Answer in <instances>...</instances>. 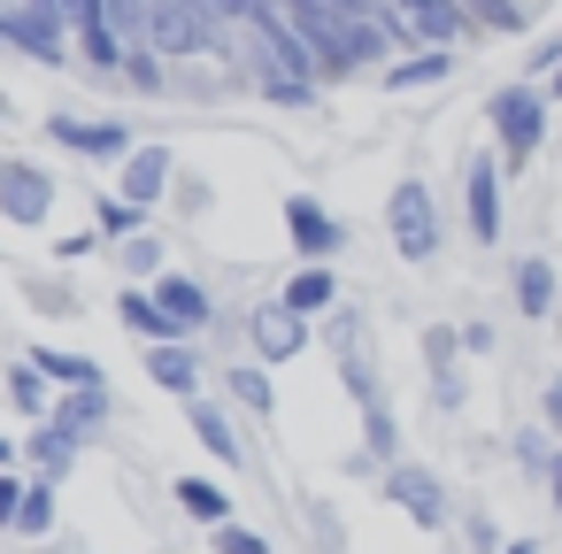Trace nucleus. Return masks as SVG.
<instances>
[{
    "mask_svg": "<svg viewBox=\"0 0 562 554\" xmlns=\"http://www.w3.org/2000/svg\"><path fill=\"white\" fill-rule=\"evenodd\" d=\"M78 454H86V446H78L70 431H55V423H32V431H24V462H32V477H55V485H63V477L78 470Z\"/></svg>",
    "mask_w": 562,
    "mask_h": 554,
    "instance_id": "a878e982",
    "label": "nucleus"
},
{
    "mask_svg": "<svg viewBox=\"0 0 562 554\" xmlns=\"http://www.w3.org/2000/svg\"><path fill=\"white\" fill-rule=\"evenodd\" d=\"M547 500L562 508V454H554V470H547Z\"/></svg>",
    "mask_w": 562,
    "mask_h": 554,
    "instance_id": "ea45409f",
    "label": "nucleus"
},
{
    "mask_svg": "<svg viewBox=\"0 0 562 554\" xmlns=\"http://www.w3.org/2000/svg\"><path fill=\"white\" fill-rule=\"evenodd\" d=\"M40 132H47L63 155H78V162H101V170H124V162H132V147H139V132H132L124 116H63V109H55Z\"/></svg>",
    "mask_w": 562,
    "mask_h": 554,
    "instance_id": "0eeeda50",
    "label": "nucleus"
},
{
    "mask_svg": "<svg viewBox=\"0 0 562 554\" xmlns=\"http://www.w3.org/2000/svg\"><path fill=\"white\" fill-rule=\"evenodd\" d=\"M109 93H132V101H170V93H178V70H170V63L139 39V47L124 55V70H116V86H109Z\"/></svg>",
    "mask_w": 562,
    "mask_h": 554,
    "instance_id": "412c9836",
    "label": "nucleus"
},
{
    "mask_svg": "<svg viewBox=\"0 0 562 554\" xmlns=\"http://www.w3.org/2000/svg\"><path fill=\"white\" fill-rule=\"evenodd\" d=\"M47 554H55V546H47Z\"/></svg>",
    "mask_w": 562,
    "mask_h": 554,
    "instance_id": "c03bdc74",
    "label": "nucleus"
},
{
    "mask_svg": "<svg viewBox=\"0 0 562 554\" xmlns=\"http://www.w3.org/2000/svg\"><path fill=\"white\" fill-rule=\"evenodd\" d=\"M93 231H101L109 247H124V239H139V231H155V208H139V201H124V193L109 185V193H93Z\"/></svg>",
    "mask_w": 562,
    "mask_h": 554,
    "instance_id": "bb28decb",
    "label": "nucleus"
},
{
    "mask_svg": "<svg viewBox=\"0 0 562 554\" xmlns=\"http://www.w3.org/2000/svg\"><path fill=\"white\" fill-rule=\"evenodd\" d=\"M416 354H424V400H431L439 416H462V408H470V354H462V324H424Z\"/></svg>",
    "mask_w": 562,
    "mask_h": 554,
    "instance_id": "423d86ee",
    "label": "nucleus"
},
{
    "mask_svg": "<svg viewBox=\"0 0 562 554\" xmlns=\"http://www.w3.org/2000/svg\"><path fill=\"white\" fill-rule=\"evenodd\" d=\"M116 324H124L139 347L178 339V331H170V316H162V301H155V285H116Z\"/></svg>",
    "mask_w": 562,
    "mask_h": 554,
    "instance_id": "5701e85b",
    "label": "nucleus"
},
{
    "mask_svg": "<svg viewBox=\"0 0 562 554\" xmlns=\"http://www.w3.org/2000/svg\"><path fill=\"white\" fill-rule=\"evenodd\" d=\"M178 262H170V239L162 231H139V239H124L116 247V285H155V278H170Z\"/></svg>",
    "mask_w": 562,
    "mask_h": 554,
    "instance_id": "393cba45",
    "label": "nucleus"
},
{
    "mask_svg": "<svg viewBox=\"0 0 562 554\" xmlns=\"http://www.w3.org/2000/svg\"><path fill=\"white\" fill-rule=\"evenodd\" d=\"M24 301H32L40 316H86L78 293H70V278H24Z\"/></svg>",
    "mask_w": 562,
    "mask_h": 554,
    "instance_id": "2f4dec72",
    "label": "nucleus"
},
{
    "mask_svg": "<svg viewBox=\"0 0 562 554\" xmlns=\"http://www.w3.org/2000/svg\"><path fill=\"white\" fill-rule=\"evenodd\" d=\"M454 70H462V55H454V47H408V55L378 78V93H393V101H408V93H439Z\"/></svg>",
    "mask_w": 562,
    "mask_h": 554,
    "instance_id": "2eb2a0df",
    "label": "nucleus"
},
{
    "mask_svg": "<svg viewBox=\"0 0 562 554\" xmlns=\"http://www.w3.org/2000/svg\"><path fill=\"white\" fill-rule=\"evenodd\" d=\"M147 377H155V393L201 400V393H209V362H201V339H162V347H147Z\"/></svg>",
    "mask_w": 562,
    "mask_h": 554,
    "instance_id": "4468645a",
    "label": "nucleus"
},
{
    "mask_svg": "<svg viewBox=\"0 0 562 554\" xmlns=\"http://www.w3.org/2000/svg\"><path fill=\"white\" fill-rule=\"evenodd\" d=\"M385 239H393L401 262H439L447 216H439V201H431L424 178H393V193H385Z\"/></svg>",
    "mask_w": 562,
    "mask_h": 554,
    "instance_id": "f03ea898",
    "label": "nucleus"
},
{
    "mask_svg": "<svg viewBox=\"0 0 562 554\" xmlns=\"http://www.w3.org/2000/svg\"><path fill=\"white\" fill-rule=\"evenodd\" d=\"M539 423L562 439V370H547V377H539Z\"/></svg>",
    "mask_w": 562,
    "mask_h": 554,
    "instance_id": "e433bc0d",
    "label": "nucleus"
},
{
    "mask_svg": "<svg viewBox=\"0 0 562 554\" xmlns=\"http://www.w3.org/2000/svg\"><path fill=\"white\" fill-rule=\"evenodd\" d=\"M55 201H63V178H55L47 162L0 147V224H16V231H47V224H55Z\"/></svg>",
    "mask_w": 562,
    "mask_h": 554,
    "instance_id": "20e7f679",
    "label": "nucleus"
},
{
    "mask_svg": "<svg viewBox=\"0 0 562 554\" xmlns=\"http://www.w3.org/2000/svg\"><path fill=\"white\" fill-rule=\"evenodd\" d=\"M109 416H116V400H109V385H86V393H55V416H47V423H55V431H70L78 446H93Z\"/></svg>",
    "mask_w": 562,
    "mask_h": 554,
    "instance_id": "aec40b11",
    "label": "nucleus"
},
{
    "mask_svg": "<svg viewBox=\"0 0 562 554\" xmlns=\"http://www.w3.org/2000/svg\"><path fill=\"white\" fill-rule=\"evenodd\" d=\"M24 462V439H9V431H0V470H16Z\"/></svg>",
    "mask_w": 562,
    "mask_h": 554,
    "instance_id": "58836bf2",
    "label": "nucleus"
},
{
    "mask_svg": "<svg viewBox=\"0 0 562 554\" xmlns=\"http://www.w3.org/2000/svg\"><path fill=\"white\" fill-rule=\"evenodd\" d=\"M508 293H516V316L547 324V316H554V301H562V270H554L547 255H524V262L508 270Z\"/></svg>",
    "mask_w": 562,
    "mask_h": 554,
    "instance_id": "a211bd4d",
    "label": "nucleus"
},
{
    "mask_svg": "<svg viewBox=\"0 0 562 554\" xmlns=\"http://www.w3.org/2000/svg\"><path fill=\"white\" fill-rule=\"evenodd\" d=\"M547 86H531V78H508V86H493L485 93V139H493V155L508 162V178H524L539 155H547Z\"/></svg>",
    "mask_w": 562,
    "mask_h": 554,
    "instance_id": "f257e3e1",
    "label": "nucleus"
},
{
    "mask_svg": "<svg viewBox=\"0 0 562 554\" xmlns=\"http://www.w3.org/2000/svg\"><path fill=\"white\" fill-rule=\"evenodd\" d=\"M155 301H162V316H170V331H178V339H209V331H216V293H209L193 270L155 278Z\"/></svg>",
    "mask_w": 562,
    "mask_h": 554,
    "instance_id": "f8f14e48",
    "label": "nucleus"
},
{
    "mask_svg": "<svg viewBox=\"0 0 562 554\" xmlns=\"http://www.w3.org/2000/svg\"><path fill=\"white\" fill-rule=\"evenodd\" d=\"M501 554H547V546H539V539H508Z\"/></svg>",
    "mask_w": 562,
    "mask_h": 554,
    "instance_id": "a19ab883",
    "label": "nucleus"
},
{
    "mask_svg": "<svg viewBox=\"0 0 562 554\" xmlns=\"http://www.w3.org/2000/svg\"><path fill=\"white\" fill-rule=\"evenodd\" d=\"M55 493H63L55 477H32V485H24V516H16V539H40V546L55 539V516H63V500H55Z\"/></svg>",
    "mask_w": 562,
    "mask_h": 554,
    "instance_id": "c85d7f7f",
    "label": "nucleus"
},
{
    "mask_svg": "<svg viewBox=\"0 0 562 554\" xmlns=\"http://www.w3.org/2000/svg\"><path fill=\"white\" fill-rule=\"evenodd\" d=\"M278 301L293 308V316H331V308H347V285H339V270L331 262H293V278L278 285Z\"/></svg>",
    "mask_w": 562,
    "mask_h": 554,
    "instance_id": "dca6fc26",
    "label": "nucleus"
},
{
    "mask_svg": "<svg viewBox=\"0 0 562 554\" xmlns=\"http://www.w3.org/2000/svg\"><path fill=\"white\" fill-rule=\"evenodd\" d=\"M508 446H516V470H524L531 485H547V470H554V454H562V439H554L547 423H524V431H516Z\"/></svg>",
    "mask_w": 562,
    "mask_h": 554,
    "instance_id": "c756f323",
    "label": "nucleus"
},
{
    "mask_svg": "<svg viewBox=\"0 0 562 554\" xmlns=\"http://www.w3.org/2000/svg\"><path fill=\"white\" fill-rule=\"evenodd\" d=\"M547 101H554V109H562V70H554V78H547Z\"/></svg>",
    "mask_w": 562,
    "mask_h": 554,
    "instance_id": "37998d69",
    "label": "nucleus"
},
{
    "mask_svg": "<svg viewBox=\"0 0 562 554\" xmlns=\"http://www.w3.org/2000/svg\"><path fill=\"white\" fill-rule=\"evenodd\" d=\"M24 485H32V477L0 470V531H16V516H24Z\"/></svg>",
    "mask_w": 562,
    "mask_h": 554,
    "instance_id": "c9c22d12",
    "label": "nucleus"
},
{
    "mask_svg": "<svg viewBox=\"0 0 562 554\" xmlns=\"http://www.w3.org/2000/svg\"><path fill=\"white\" fill-rule=\"evenodd\" d=\"M454 531H462V554H501V546H508V531L493 523V508H462Z\"/></svg>",
    "mask_w": 562,
    "mask_h": 554,
    "instance_id": "7c9ffc66",
    "label": "nucleus"
},
{
    "mask_svg": "<svg viewBox=\"0 0 562 554\" xmlns=\"http://www.w3.org/2000/svg\"><path fill=\"white\" fill-rule=\"evenodd\" d=\"M308 339H316V324H308V316H293L278 293L247 308V354H262L270 370H278V362H301V354H308Z\"/></svg>",
    "mask_w": 562,
    "mask_h": 554,
    "instance_id": "1a4fd4ad",
    "label": "nucleus"
},
{
    "mask_svg": "<svg viewBox=\"0 0 562 554\" xmlns=\"http://www.w3.org/2000/svg\"><path fill=\"white\" fill-rule=\"evenodd\" d=\"M101 247H109L101 231H55V247H47V255H55V262L70 270V262H86V255H101Z\"/></svg>",
    "mask_w": 562,
    "mask_h": 554,
    "instance_id": "f704fd0d",
    "label": "nucleus"
},
{
    "mask_svg": "<svg viewBox=\"0 0 562 554\" xmlns=\"http://www.w3.org/2000/svg\"><path fill=\"white\" fill-rule=\"evenodd\" d=\"M378 493H385V508L408 516L416 531H454V516H462V500L447 493V477H439L431 462H393V470L378 477Z\"/></svg>",
    "mask_w": 562,
    "mask_h": 554,
    "instance_id": "7ed1b4c3",
    "label": "nucleus"
},
{
    "mask_svg": "<svg viewBox=\"0 0 562 554\" xmlns=\"http://www.w3.org/2000/svg\"><path fill=\"white\" fill-rule=\"evenodd\" d=\"M170 500H178V516H193L201 531H216V523H232V516H239V493H232L224 477H209V470H178Z\"/></svg>",
    "mask_w": 562,
    "mask_h": 554,
    "instance_id": "f3484780",
    "label": "nucleus"
},
{
    "mask_svg": "<svg viewBox=\"0 0 562 554\" xmlns=\"http://www.w3.org/2000/svg\"><path fill=\"white\" fill-rule=\"evenodd\" d=\"M224 400H232L239 416L270 423V416H278V385H270V362H262V354H247V362H224Z\"/></svg>",
    "mask_w": 562,
    "mask_h": 554,
    "instance_id": "6ab92c4d",
    "label": "nucleus"
},
{
    "mask_svg": "<svg viewBox=\"0 0 562 554\" xmlns=\"http://www.w3.org/2000/svg\"><path fill=\"white\" fill-rule=\"evenodd\" d=\"M209 554H278V546H270L255 523H239V516H232V523H216V531H209Z\"/></svg>",
    "mask_w": 562,
    "mask_h": 554,
    "instance_id": "473e14b6",
    "label": "nucleus"
},
{
    "mask_svg": "<svg viewBox=\"0 0 562 554\" xmlns=\"http://www.w3.org/2000/svg\"><path fill=\"white\" fill-rule=\"evenodd\" d=\"M186 423H193V439H201V454L216 462V470H247V439H239V408L232 400H186Z\"/></svg>",
    "mask_w": 562,
    "mask_h": 554,
    "instance_id": "ddd939ff",
    "label": "nucleus"
},
{
    "mask_svg": "<svg viewBox=\"0 0 562 554\" xmlns=\"http://www.w3.org/2000/svg\"><path fill=\"white\" fill-rule=\"evenodd\" d=\"M178 178H186V170H178V155H170L162 139H139V147H132V162L116 170V193H124V201H139V208H162V201L178 193Z\"/></svg>",
    "mask_w": 562,
    "mask_h": 554,
    "instance_id": "9b49d317",
    "label": "nucleus"
},
{
    "mask_svg": "<svg viewBox=\"0 0 562 554\" xmlns=\"http://www.w3.org/2000/svg\"><path fill=\"white\" fill-rule=\"evenodd\" d=\"M9 32H16V55H24V63H40V70H78V24H70V16L16 0V9H9Z\"/></svg>",
    "mask_w": 562,
    "mask_h": 554,
    "instance_id": "6e6552de",
    "label": "nucleus"
},
{
    "mask_svg": "<svg viewBox=\"0 0 562 554\" xmlns=\"http://www.w3.org/2000/svg\"><path fill=\"white\" fill-rule=\"evenodd\" d=\"M170 201H178V216H186V224H201V216L216 208V193H209V178H193V170L178 178V193H170Z\"/></svg>",
    "mask_w": 562,
    "mask_h": 554,
    "instance_id": "72a5a7b5",
    "label": "nucleus"
},
{
    "mask_svg": "<svg viewBox=\"0 0 562 554\" xmlns=\"http://www.w3.org/2000/svg\"><path fill=\"white\" fill-rule=\"evenodd\" d=\"M462 224H470V247H501L508 231V162L493 155V139L462 162Z\"/></svg>",
    "mask_w": 562,
    "mask_h": 554,
    "instance_id": "39448f33",
    "label": "nucleus"
},
{
    "mask_svg": "<svg viewBox=\"0 0 562 554\" xmlns=\"http://www.w3.org/2000/svg\"><path fill=\"white\" fill-rule=\"evenodd\" d=\"M462 9H470V24H477L485 39H524V32L539 24L531 0H462Z\"/></svg>",
    "mask_w": 562,
    "mask_h": 554,
    "instance_id": "cd10ccee",
    "label": "nucleus"
},
{
    "mask_svg": "<svg viewBox=\"0 0 562 554\" xmlns=\"http://www.w3.org/2000/svg\"><path fill=\"white\" fill-rule=\"evenodd\" d=\"M32 362H40V377L55 385V393H86V385H109V370L93 362V354H78V347H24Z\"/></svg>",
    "mask_w": 562,
    "mask_h": 554,
    "instance_id": "b1692460",
    "label": "nucleus"
},
{
    "mask_svg": "<svg viewBox=\"0 0 562 554\" xmlns=\"http://www.w3.org/2000/svg\"><path fill=\"white\" fill-rule=\"evenodd\" d=\"M0 393H9V408H16L24 423H47V416H55V385L40 377V362H32V354H16L9 370H0Z\"/></svg>",
    "mask_w": 562,
    "mask_h": 554,
    "instance_id": "4be33fe9",
    "label": "nucleus"
},
{
    "mask_svg": "<svg viewBox=\"0 0 562 554\" xmlns=\"http://www.w3.org/2000/svg\"><path fill=\"white\" fill-rule=\"evenodd\" d=\"M462 354H470V362H485V354H493V324H485V316H470V324H462Z\"/></svg>",
    "mask_w": 562,
    "mask_h": 554,
    "instance_id": "4c0bfd02",
    "label": "nucleus"
},
{
    "mask_svg": "<svg viewBox=\"0 0 562 554\" xmlns=\"http://www.w3.org/2000/svg\"><path fill=\"white\" fill-rule=\"evenodd\" d=\"M9 124H16V101H9V93H0V132H9Z\"/></svg>",
    "mask_w": 562,
    "mask_h": 554,
    "instance_id": "79ce46f5",
    "label": "nucleus"
},
{
    "mask_svg": "<svg viewBox=\"0 0 562 554\" xmlns=\"http://www.w3.org/2000/svg\"><path fill=\"white\" fill-rule=\"evenodd\" d=\"M285 239H293V262H339V247H347V224L316 201V193H285Z\"/></svg>",
    "mask_w": 562,
    "mask_h": 554,
    "instance_id": "9d476101",
    "label": "nucleus"
}]
</instances>
